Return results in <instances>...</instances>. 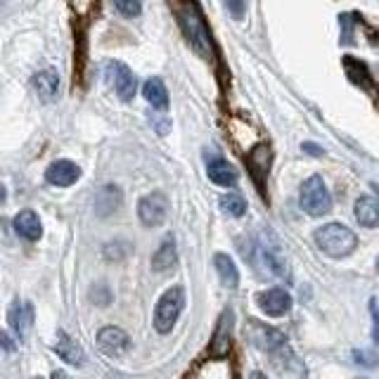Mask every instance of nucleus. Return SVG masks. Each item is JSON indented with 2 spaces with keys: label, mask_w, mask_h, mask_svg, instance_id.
Returning a JSON list of instances; mask_svg holds the SVG:
<instances>
[{
  "label": "nucleus",
  "mask_w": 379,
  "mask_h": 379,
  "mask_svg": "<svg viewBox=\"0 0 379 379\" xmlns=\"http://www.w3.org/2000/svg\"><path fill=\"white\" fill-rule=\"evenodd\" d=\"M344 64H346L348 79H351L355 86H360V88H370V86H373V76H370V71H368L365 64L358 62V59H353V57H346Z\"/></svg>",
  "instance_id": "nucleus-21"
},
{
  "label": "nucleus",
  "mask_w": 379,
  "mask_h": 379,
  "mask_svg": "<svg viewBox=\"0 0 379 379\" xmlns=\"http://www.w3.org/2000/svg\"><path fill=\"white\" fill-rule=\"evenodd\" d=\"M176 261H178L176 240H173V237H166V240L159 244V249L154 251V256H152V271L166 273V271L173 268Z\"/></svg>",
  "instance_id": "nucleus-18"
},
{
  "label": "nucleus",
  "mask_w": 379,
  "mask_h": 379,
  "mask_svg": "<svg viewBox=\"0 0 379 379\" xmlns=\"http://www.w3.org/2000/svg\"><path fill=\"white\" fill-rule=\"evenodd\" d=\"M69 5H71L79 14H86V12H91V7L95 5V0H69Z\"/></svg>",
  "instance_id": "nucleus-26"
},
{
  "label": "nucleus",
  "mask_w": 379,
  "mask_h": 379,
  "mask_svg": "<svg viewBox=\"0 0 379 379\" xmlns=\"http://www.w3.org/2000/svg\"><path fill=\"white\" fill-rule=\"evenodd\" d=\"M3 346L7 348V351H12V341H10V334H3Z\"/></svg>",
  "instance_id": "nucleus-29"
},
{
  "label": "nucleus",
  "mask_w": 379,
  "mask_h": 379,
  "mask_svg": "<svg viewBox=\"0 0 379 379\" xmlns=\"http://www.w3.org/2000/svg\"><path fill=\"white\" fill-rule=\"evenodd\" d=\"M50 379H71V377L66 375L64 370H55V373H53V377H50Z\"/></svg>",
  "instance_id": "nucleus-28"
},
{
  "label": "nucleus",
  "mask_w": 379,
  "mask_h": 379,
  "mask_svg": "<svg viewBox=\"0 0 379 379\" xmlns=\"http://www.w3.org/2000/svg\"><path fill=\"white\" fill-rule=\"evenodd\" d=\"M299 204L308 216H325L332 209V195L320 176H310L303 181L299 192Z\"/></svg>",
  "instance_id": "nucleus-3"
},
{
  "label": "nucleus",
  "mask_w": 379,
  "mask_h": 379,
  "mask_svg": "<svg viewBox=\"0 0 379 379\" xmlns=\"http://www.w3.org/2000/svg\"><path fill=\"white\" fill-rule=\"evenodd\" d=\"M206 176H209L211 183L221 185V188H233V185L237 183V171L233 163H228L226 159H211L209 163H206Z\"/></svg>",
  "instance_id": "nucleus-14"
},
{
  "label": "nucleus",
  "mask_w": 379,
  "mask_h": 379,
  "mask_svg": "<svg viewBox=\"0 0 379 379\" xmlns=\"http://www.w3.org/2000/svg\"><path fill=\"white\" fill-rule=\"evenodd\" d=\"M353 213H355V221H358L363 228H379V202L375 197L363 195L355 199Z\"/></svg>",
  "instance_id": "nucleus-15"
},
{
  "label": "nucleus",
  "mask_w": 379,
  "mask_h": 379,
  "mask_svg": "<svg viewBox=\"0 0 379 379\" xmlns=\"http://www.w3.org/2000/svg\"><path fill=\"white\" fill-rule=\"evenodd\" d=\"M55 353H57L64 363H69V365L81 368V365H84V363H86V351H84V346H81L76 339H71L64 330H59V332H57V339H55Z\"/></svg>",
  "instance_id": "nucleus-11"
},
{
  "label": "nucleus",
  "mask_w": 379,
  "mask_h": 379,
  "mask_svg": "<svg viewBox=\"0 0 379 379\" xmlns=\"http://www.w3.org/2000/svg\"><path fill=\"white\" fill-rule=\"evenodd\" d=\"M178 19H181V24L185 29V36H188V41L195 46L199 53H211V43H209V34H206V26H204V19L199 17V12L195 10L192 5H181L178 7Z\"/></svg>",
  "instance_id": "nucleus-4"
},
{
  "label": "nucleus",
  "mask_w": 379,
  "mask_h": 379,
  "mask_svg": "<svg viewBox=\"0 0 379 379\" xmlns=\"http://www.w3.org/2000/svg\"><path fill=\"white\" fill-rule=\"evenodd\" d=\"M315 244L332 258H346L348 254H353L358 247V237L351 228L341 226V223H327V226L315 230Z\"/></svg>",
  "instance_id": "nucleus-1"
},
{
  "label": "nucleus",
  "mask_w": 379,
  "mask_h": 379,
  "mask_svg": "<svg viewBox=\"0 0 379 379\" xmlns=\"http://www.w3.org/2000/svg\"><path fill=\"white\" fill-rule=\"evenodd\" d=\"M14 230H17L19 237H24L29 242H39L43 235V226L39 213H34L31 209H24L14 216Z\"/></svg>",
  "instance_id": "nucleus-13"
},
{
  "label": "nucleus",
  "mask_w": 379,
  "mask_h": 379,
  "mask_svg": "<svg viewBox=\"0 0 379 379\" xmlns=\"http://www.w3.org/2000/svg\"><path fill=\"white\" fill-rule=\"evenodd\" d=\"M121 199H123L121 190H118L116 185H102V188L95 192V213H98L100 218L111 216L114 211H118Z\"/></svg>",
  "instance_id": "nucleus-12"
},
{
  "label": "nucleus",
  "mask_w": 379,
  "mask_h": 379,
  "mask_svg": "<svg viewBox=\"0 0 379 379\" xmlns=\"http://www.w3.org/2000/svg\"><path fill=\"white\" fill-rule=\"evenodd\" d=\"M131 339L128 334H126L121 327H102L98 332V346L102 353L111 355V358H116V355H121L126 348H128Z\"/></svg>",
  "instance_id": "nucleus-10"
},
{
  "label": "nucleus",
  "mask_w": 379,
  "mask_h": 379,
  "mask_svg": "<svg viewBox=\"0 0 379 379\" xmlns=\"http://www.w3.org/2000/svg\"><path fill=\"white\" fill-rule=\"evenodd\" d=\"M373 313H375V332H373V337H375V344H379V313H377L375 306H373Z\"/></svg>",
  "instance_id": "nucleus-27"
},
{
  "label": "nucleus",
  "mask_w": 379,
  "mask_h": 379,
  "mask_svg": "<svg viewBox=\"0 0 379 379\" xmlns=\"http://www.w3.org/2000/svg\"><path fill=\"white\" fill-rule=\"evenodd\" d=\"M34 306L29 301H14L10 310H7V323H10V330L17 334V339H24L34 327Z\"/></svg>",
  "instance_id": "nucleus-8"
},
{
  "label": "nucleus",
  "mask_w": 379,
  "mask_h": 379,
  "mask_svg": "<svg viewBox=\"0 0 379 379\" xmlns=\"http://www.w3.org/2000/svg\"><path fill=\"white\" fill-rule=\"evenodd\" d=\"M221 209L226 211L228 216L240 218L247 213V202H244L240 195H226V197H221Z\"/></svg>",
  "instance_id": "nucleus-22"
},
{
  "label": "nucleus",
  "mask_w": 379,
  "mask_h": 379,
  "mask_svg": "<svg viewBox=\"0 0 379 379\" xmlns=\"http://www.w3.org/2000/svg\"><path fill=\"white\" fill-rule=\"evenodd\" d=\"M185 308V289L183 287H171L161 294L154 308V330L159 334H168L176 327L178 318H181Z\"/></svg>",
  "instance_id": "nucleus-2"
},
{
  "label": "nucleus",
  "mask_w": 379,
  "mask_h": 379,
  "mask_svg": "<svg viewBox=\"0 0 379 379\" xmlns=\"http://www.w3.org/2000/svg\"><path fill=\"white\" fill-rule=\"evenodd\" d=\"M79 176H81L79 163H74L69 159H57L46 171V181L50 185H55V188H69V185L79 181Z\"/></svg>",
  "instance_id": "nucleus-9"
},
{
  "label": "nucleus",
  "mask_w": 379,
  "mask_h": 379,
  "mask_svg": "<svg viewBox=\"0 0 379 379\" xmlns=\"http://www.w3.org/2000/svg\"><path fill=\"white\" fill-rule=\"evenodd\" d=\"M226 5H228V12L233 14L235 19L244 17V10H247V3H244V0H226Z\"/></svg>",
  "instance_id": "nucleus-24"
},
{
  "label": "nucleus",
  "mask_w": 379,
  "mask_h": 379,
  "mask_svg": "<svg viewBox=\"0 0 379 379\" xmlns=\"http://www.w3.org/2000/svg\"><path fill=\"white\" fill-rule=\"evenodd\" d=\"M107 66H109V69H107L109 79L114 81L116 95L123 102H131L133 98H136V91H138V81H136V76H133V71L121 62H109Z\"/></svg>",
  "instance_id": "nucleus-7"
},
{
  "label": "nucleus",
  "mask_w": 379,
  "mask_h": 379,
  "mask_svg": "<svg viewBox=\"0 0 379 379\" xmlns=\"http://www.w3.org/2000/svg\"><path fill=\"white\" fill-rule=\"evenodd\" d=\"M57 91H59V76L53 69L39 71L34 76V93L39 95V100L53 102L57 98Z\"/></svg>",
  "instance_id": "nucleus-16"
},
{
  "label": "nucleus",
  "mask_w": 379,
  "mask_h": 379,
  "mask_svg": "<svg viewBox=\"0 0 379 379\" xmlns=\"http://www.w3.org/2000/svg\"><path fill=\"white\" fill-rule=\"evenodd\" d=\"M143 95H145V100L150 102V105H152L154 109L163 111V109L168 107V91H166V86H163V81L157 79V76L145 81Z\"/></svg>",
  "instance_id": "nucleus-19"
},
{
  "label": "nucleus",
  "mask_w": 379,
  "mask_h": 379,
  "mask_svg": "<svg viewBox=\"0 0 379 379\" xmlns=\"http://www.w3.org/2000/svg\"><path fill=\"white\" fill-rule=\"evenodd\" d=\"M168 216V199L163 192H150L140 199L138 204V218L143 221V226L147 228H157L161 226Z\"/></svg>",
  "instance_id": "nucleus-5"
},
{
  "label": "nucleus",
  "mask_w": 379,
  "mask_h": 379,
  "mask_svg": "<svg viewBox=\"0 0 379 379\" xmlns=\"http://www.w3.org/2000/svg\"><path fill=\"white\" fill-rule=\"evenodd\" d=\"M111 3H114V7L123 14V17H138V14L143 12L140 0H111Z\"/></svg>",
  "instance_id": "nucleus-23"
},
{
  "label": "nucleus",
  "mask_w": 379,
  "mask_h": 379,
  "mask_svg": "<svg viewBox=\"0 0 379 379\" xmlns=\"http://www.w3.org/2000/svg\"><path fill=\"white\" fill-rule=\"evenodd\" d=\"M213 266H216L218 278L228 289H235L237 285H240V271H237L235 261L228 254H216V256H213Z\"/></svg>",
  "instance_id": "nucleus-20"
},
{
  "label": "nucleus",
  "mask_w": 379,
  "mask_h": 379,
  "mask_svg": "<svg viewBox=\"0 0 379 379\" xmlns=\"http://www.w3.org/2000/svg\"><path fill=\"white\" fill-rule=\"evenodd\" d=\"M271 147L268 145H256L254 150L249 152V168H251V176H254V181L261 185L266 181V176H268V168H271Z\"/></svg>",
  "instance_id": "nucleus-17"
},
{
  "label": "nucleus",
  "mask_w": 379,
  "mask_h": 379,
  "mask_svg": "<svg viewBox=\"0 0 379 379\" xmlns=\"http://www.w3.org/2000/svg\"><path fill=\"white\" fill-rule=\"evenodd\" d=\"M256 301H258V308L271 318H282L292 310V296L280 287H273V289H268V292H261L256 296Z\"/></svg>",
  "instance_id": "nucleus-6"
},
{
  "label": "nucleus",
  "mask_w": 379,
  "mask_h": 379,
  "mask_svg": "<svg viewBox=\"0 0 379 379\" xmlns=\"http://www.w3.org/2000/svg\"><path fill=\"white\" fill-rule=\"evenodd\" d=\"M251 379H268V377L261 375V373H251Z\"/></svg>",
  "instance_id": "nucleus-30"
},
{
  "label": "nucleus",
  "mask_w": 379,
  "mask_h": 379,
  "mask_svg": "<svg viewBox=\"0 0 379 379\" xmlns=\"http://www.w3.org/2000/svg\"><path fill=\"white\" fill-rule=\"evenodd\" d=\"M353 355H355V358H358L355 363H358V365H365V368H375V365H377V360H379L375 353H368V351H355Z\"/></svg>",
  "instance_id": "nucleus-25"
}]
</instances>
